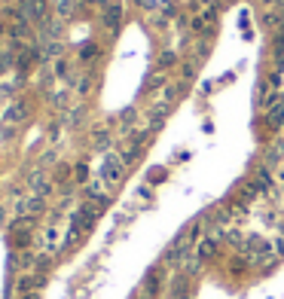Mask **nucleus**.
Instances as JSON below:
<instances>
[{"label":"nucleus","mask_w":284,"mask_h":299,"mask_svg":"<svg viewBox=\"0 0 284 299\" xmlns=\"http://www.w3.org/2000/svg\"><path fill=\"white\" fill-rule=\"evenodd\" d=\"M55 241H58V229H46V232H43V244H46V251L55 248Z\"/></svg>","instance_id":"obj_2"},{"label":"nucleus","mask_w":284,"mask_h":299,"mask_svg":"<svg viewBox=\"0 0 284 299\" xmlns=\"http://www.w3.org/2000/svg\"><path fill=\"white\" fill-rule=\"evenodd\" d=\"M25 299H40V296H37V293H28V296H25Z\"/></svg>","instance_id":"obj_3"},{"label":"nucleus","mask_w":284,"mask_h":299,"mask_svg":"<svg viewBox=\"0 0 284 299\" xmlns=\"http://www.w3.org/2000/svg\"><path fill=\"white\" fill-rule=\"evenodd\" d=\"M119 174H122L119 162H107V165H104V177H107V180H119Z\"/></svg>","instance_id":"obj_1"}]
</instances>
